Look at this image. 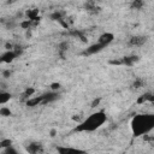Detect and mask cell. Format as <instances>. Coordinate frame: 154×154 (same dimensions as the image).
Instances as JSON below:
<instances>
[{
  "instance_id": "ffe728a7",
  "label": "cell",
  "mask_w": 154,
  "mask_h": 154,
  "mask_svg": "<svg viewBox=\"0 0 154 154\" xmlns=\"http://www.w3.org/2000/svg\"><path fill=\"white\" fill-rule=\"evenodd\" d=\"M2 154H18V152H17L16 148H13V147L11 146V147H8V148H5L4 152H2Z\"/></svg>"
},
{
  "instance_id": "83f0119b",
  "label": "cell",
  "mask_w": 154,
  "mask_h": 154,
  "mask_svg": "<svg viewBox=\"0 0 154 154\" xmlns=\"http://www.w3.org/2000/svg\"><path fill=\"white\" fill-rule=\"evenodd\" d=\"M55 135H57V130H54V129H53V130H51V136H52V137H54Z\"/></svg>"
},
{
  "instance_id": "e0dca14e",
  "label": "cell",
  "mask_w": 154,
  "mask_h": 154,
  "mask_svg": "<svg viewBox=\"0 0 154 154\" xmlns=\"http://www.w3.org/2000/svg\"><path fill=\"white\" fill-rule=\"evenodd\" d=\"M11 146H12V140H10V138H4L0 141V148L5 149V148H8Z\"/></svg>"
},
{
  "instance_id": "8992f818",
  "label": "cell",
  "mask_w": 154,
  "mask_h": 154,
  "mask_svg": "<svg viewBox=\"0 0 154 154\" xmlns=\"http://www.w3.org/2000/svg\"><path fill=\"white\" fill-rule=\"evenodd\" d=\"M105 48V46H102L101 43H99V42H96V43H93V45H90L84 52H83V54L84 55H91V54H96V53H99V52H101L102 49Z\"/></svg>"
},
{
  "instance_id": "ba28073f",
  "label": "cell",
  "mask_w": 154,
  "mask_h": 154,
  "mask_svg": "<svg viewBox=\"0 0 154 154\" xmlns=\"http://www.w3.org/2000/svg\"><path fill=\"white\" fill-rule=\"evenodd\" d=\"M43 100H42V103H48V102H53L55 100H58L59 97V94L57 91H49V93H46L42 95Z\"/></svg>"
},
{
  "instance_id": "484cf974",
  "label": "cell",
  "mask_w": 154,
  "mask_h": 154,
  "mask_svg": "<svg viewBox=\"0 0 154 154\" xmlns=\"http://www.w3.org/2000/svg\"><path fill=\"white\" fill-rule=\"evenodd\" d=\"M100 101H101V99L100 97H97V99H95L93 102H91V107H96L99 103H100Z\"/></svg>"
},
{
  "instance_id": "277c9868",
  "label": "cell",
  "mask_w": 154,
  "mask_h": 154,
  "mask_svg": "<svg viewBox=\"0 0 154 154\" xmlns=\"http://www.w3.org/2000/svg\"><path fill=\"white\" fill-rule=\"evenodd\" d=\"M58 154H87L82 149L72 148V147H57Z\"/></svg>"
},
{
  "instance_id": "30bf717a",
  "label": "cell",
  "mask_w": 154,
  "mask_h": 154,
  "mask_svg": "<svg viewBox=\"0 0 154 154\" xmlns=\"http://www.w3.org/2000/svg\"><path fill=\"white\" fill-rule=\"evenodd\" d=\"M147 41L146 36H134L130 38V45L131 46H142Z\"/></svg>"
},
{
  "instance_id": "2e32d148",
  "label": "cell",
  "mask_w": 154,
  "mask_h": 154,
  "mask_svg": "<svg viewBox=\"0 0 154 154\" xmlns=\"http://www.w3.org/2000/svg\"><path fill=\"white\" fill-rule=\"evenodd\" d=\"M37 10H29L28 12H26V14H28V17H29V20L31 22V20H37Z\"/></svg>"
},
{
  "instance_id": "7402d4cb",
  "label": "cell",
  "mask_w": 154,
  "mask_h": 154,
  "mask_svg": "<svg viewBox=\"0 0 154 154\" xmlns=\"http://www.w3.org/2000/svg\"><path fill=\"white\" fill-rule=\"evenodd\" d=\"M85 8L89 11H94V10H96V5H95V2H87Z\"/></svg>"
},
{
  "instance_id": "d4e9b609",
  "label": "cell",
  "mask_w": 154,
  "mask_h": 154,
  "mask_svg": "<svg viewBox=\"0 0 154 154\" xmlns=\"http://www.w3.org/2000/svg\"><path fill=\"white\" fill-rule=\"evenodd\" d=\"M30 24H31V22L28 19V20H25V22H23L20 25H22V28H25V29H29V26H30Z\"/></svg>"
},
{
  "instance_id": "6da1fadb",
  "label": "cell",
  "mask_w": 154,
  "mask_h": 154,
  "mask_svg": "<svg viewBox=\"0 0 154 154\" xmlns=\"http://www.w3.org/2000/svg\"><path fill=\"white\" fill-rule=\"evenodd\" d=\"M154 128V116L153 114H137L131 120V130L134 136L147 135Z\"/></svg>"
},
{
  "instance_id": "7c38bea8",
  "label": "cell",
  "mask_w": 154,
  "mask_h": 154,
  "mask_svg": "<svg viewBox=\"0 0 154 154\" xmlns=\"http://www.w3.org/2000/svg\"><path fill=\"white\" fill-rule=\"evenodd\" d=\"M11 94L6 90H0V105H5L11 100Z\"/></svg>"
},
{
  "instance_id": "d6986e66",
  "label": "cell",
  "mask_w": 154,
  "mask_h": 154,
  "mask_svg": "<svg viewBox=\"0 0 154 154\" xmlns=\"http://www.w3.org/2000/svg\"><path fill=\"white\" fill-rule=\"evenodd\" d=\"M34 93H35V89H34V88H26L25 91L23 93V96H24L25 99H30V96H31Z\"/></svg>"
},
{
  "instance_id": "7a4b0ae2",
  "label": "cell",
  "mask_w": 154,
  "mask_h": 154,
  "mask_svg": "<svg viewBox=\"0 0 154 154\" xmlns=\"http://www.w3.org/2000/svg\"><path fill=\"white\" fill-rule=\"evenodd\" d=\"M107 120V116L103 111H97L91 113L88 118H85L82 123H79L75 131H85V132H91L97 130L100 126H102Z\"/></svg>"
},
{
  "instance_id": "9a60e30c",
  "label": "cell",
  "mask_w": 154,
  "mask_h": 154,
  "mask_svg": "<svg viewBox=\"0 0 154 154\" xmlns=\"http://www.w3.org/2000/svg\"><path fill=\"white\" fill-rule=\"evenodd\" d=\"M11 116H12V111L8 107H0V117L7 118V117H11Z\"/></svg>"
},
{
  "instance_id": "8fae6325",
  "label": "cell",
  "mask_w": 154,
  "mask_h": 154,
  "mask_svg": "<svg viewBox=\"0 0 154 154\" xmlns=\"http://www.w3.org/2000/svg\"><path fill=\"white\" fill-rule=\"evenodd\" d=\"M42 100H43L42 95L41 96H36V97H30V99L26 100V106L28 107H35L38 103H42Z\"/></svg>"
},
{
  "instance_id": "3957f363",
  "label": "cell",
  "mask_w": 154,
  "mask_h": 154,
  "mask_svg": "<svg viewBox=\"0 0 154 154\" xmlns=\"http://www.w3.org/2000/svg\"><path fill=\"white\" fill-rule=\"evenodd\" d=\"M25 150L29 154H42L43 153V146L40 142H31L26 146Z\"/></svg>"
},
{
  "instance_id": "5bb4252c",
  "label": "cell",
  "mask_w": 154,
  "mask_h": 154,
  "mask_svg": "<svg viewBox=\"0 0 154 154\" xmlns=\"http://www.w3.org/2000/svg\"><path fill=\"white\" fill-rule=\"evenodd\" d=\"M63 16H64L63 12H60V11H54V12L51 14V19H52V20L61 22V20H63Z\"/></svg>"
},
{
  "instance_id": "4316f807",
  "label": "cell",
  "mask_w": 154,
  "mask_h": 154,
  "mask_svg": "<svg viewBox=\"0 0 154 154\" xmlns=\"http://www.w3.org/2000/svg\"><path fill=\"white\" fill-rule=\"evenodd\" d=\"M2 76H4L5 78H8V77L11 76V71H10V70H5V71L2 72Z\"/></svg>"
},
{
  "instance_id": "4fadbf2b",
  "label": "cell",
  "mask_w": 154,
  "mask_h": 154,
  "mask_svg": "<svg viewBox=\"0 0 154 154\" xmlns=\"http://www.w3.org/2000/svg\"><path fill=\"white\" fill-rule=\"evenodd\" d=\"M146 101H153V94H152V93H146V94L141 95V96L138 97V100H137L138 103H143V102H146Z\"/></svg>"
},
{
  "instance_id": "9c48e42d",
  "label": "cell",
  "mask_w": 154,
  "mask_h": 154,
  "mask_svg": "<svg viewBox=\"0 0 154 154\" xmlns=\"http://www.w3.org/2000/svg\"><path fill=\"white\" fill-rule=\"evenodd\" d=\"M140 60V58L137 57V55H129V57H124L120 61H122V64H125V65H128V66H131V65H134L135 63H137Z\"/></svg>"
},
{
  "instance_id": "ac0fdd59",
  "label": "cell",
  "mask_w": 154,
  "mask_h": 154,
  "mask_svg": "<svg viewBox=\"0 0 154 154\" xmlns=\"http://www.w3.org/2000/svg\"><path fill=\"white\" fill-rule=\"evenodd\" d=\"M58 49H59V52L63 54L64 52H66V51L69 49V43H67L66 41H63V42H60V43L58 45Z\"/></svg>"
},
{
  "instance_id": "44dd1931",
  "label": "cell",
  "mask_w": 154,
  "mask_h": 154,
  "mask_svg": "<svg viewBox=\"0 0 154 154\" xmlns=\"http://www.w3.org/2000/svg\"><path fill=\"white\" fill-rule=\"evenodd\" d=\"M134 88H136V89H138V88H141V87H143V81L141 79V78H137V79H135V82H134Z\"/></svg>"
},
{
  "instance_id": "cb8c5ba5",
  "label": "cell",
  "mask_w": 154,
  "mask_h": 154,
  "mask_svg": "<svg viewBox=\"0 0 154 154\" xmlns=\"http://www.w3.org/2000/svg\"><path fill=\"white\" fill-rule=\"evenodd\" d=\"M142 6V1H132L131 4V7H135V8H140Z\"/></svg>"
},
{
  "instance_id": "603a6c76",
  "label": "cell",
  "mask_w": 154,
  "mask_h": 154,
  "mask_svg": "<svg viewBox=\"0 0 154 154\" xmlns=\"http://www.w3.org/2000/svg\"><path fill=\"white\" fill-rule=\"evenodd\" d=\"M51 89H52V91H57V90H59V89H60V83H58V82H53V83L51 84Z\"/></svg>"
},
{
  "instance_id": "5b68a950",
  "label": "cell",
  "mask_w": 154,
  "mask_h": 154,
  "mask_svg": "<svg viewBox=\"0 0 154 154\" xmlns=\"http://www.w3.org/2000/svg\"><path fill=\"white\" fill-rule=\"evenodd\" d=\"M17 55H18V52H16V51H13V49H12V51H6L4 54L0 55V63H6V64H8V63L13 61Z\"/></svg>"
},
{
  "instance_id": "52a82bcc",
  "label": "cell",
  "mask_w": 154,
  "mask_h": 154,
  "mask_svg": "<svg viewBox=\"0 0 154 154\" xmlns=\"http://www.w3.org/2000/svg\"><path fill=\"white\" fill-rule=\"evenodd\" d=\"M113 40H114V35H113L112 32H103V34L100 35L97 42L106 47V46H108Z\"/></svg>"
}]
</instances>
